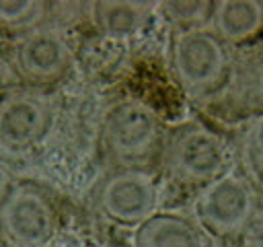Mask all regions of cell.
Segmentation results:
<instances>
[{
  "instance_id": "cell-5",
  "label": "cell",
  "mask_w": 263,
  "mask_h": 247,
  "mask_svg": "<svg viewBox=\"0 0 263 247\" xmlns=\"http://www.w3.org/2000/svg\"><path fill=\"white\" fill-rule=\"evenodd\" d=\"M160 136L156 113L140 101H121L113 105L103 119V142L119 161L146 158Z\"/></svg>"
},
{
  "instance_id": "cell-7",
  "label": "cell",
  "mask_w": 263,
  "mask_h": 247,
  "mask_svg": "<svg viewBox=\"0 0 263 247\" xmlns=\"http://www.w3.org/2000/svg\"><path fill=\"white\" fill-rule=\"evenodd\" d=\"M70 45L64 33L49 25H39L12 45V66L23 80L45 84L53 82L70 68Z\"/></svg>"
},
{
  "instance_id": "cell-3",
  "label": "cell",
  "mask_w": 263,
  "mask_h": 247,
  "mask_svg": "<svg viewBox=\"0 0 263 247\" xmlns=\"http://www.w3.org/2000/svg\"><path fill=\"white\" fill-rule=\"evenodd\" d=\"M0 235L12 247H43L55 235V212L35 185L10 187L0 202Z\"/></svg>"
},
{
  "instance_id": "cell-16",
  "label": "cell",
  "mask_w": 263,
  "mask_h": 247,
  "mask_svg": "<svg viewBox=\"0 0 263 247\" xmlns=\"http://www.w3.org/2000/svg\"><path fill=\"white\" fill-rule=\"evenodd\" d=\"M8 191H10V171H8L6 163L0 158V202L6 198Z\"/></svg>"
},
{
  "instance_id": "cell-9",
  "label": "cell",
  "mask_w": 263,
  "mask_h": 247,
  "mask_svg": "<svg viewBox=\"0 0 263 247\" xmlns=\"http://www.w3.org/2000/svg\"><path fill=\"white\" fill-rule=\"evenodd\" d=\"M132 247H208L203 228L177 212H154L132 235Z\"/></svg>"
},
{
  "instance_id": "cell-2",
  "label": "cell",
  "mask_w": 263,
  "mask_h": 247,
  "mask_svg": "<svg viewBox=\"0 0 263 247\" xmlns=\"http://www.w3.org/2000/svg\"><path fill=\"white\" fill-rule=\"evenodd\" d=\"M224 41L208 27L181 29L173 41V68L179 84L189 95H205L218 89L228 72Z\"/></svg>"
},
{
  "instance_id": "cell-4",
  "label": "cell",
  "mask_w": 263,
  "mask_h": 247,
  "mask_svg": "<svg viewBox=\"0 0 263 247\" xmlns=\"http://www.w3.org/2000/svg\"><path fill=\"white\" fill-rule=\"evenodd\" d=\"M255 210V196L234 171H226L208 183L195 202L197 224L212 235L228 237L247 226Z\"/></svg>"
},
{
  "instance_id": "cell-10",
  "label": "cell",
  "mask_w": 263,
  "mask_h": 247,
  "mask_svg": "<svg viewBox=\"0 0 263 247\" xmlns=\"http://www.w3.org/2000/svg\"><path fill=\"white\" fill-rule=\"evenodd\" d=\"M263 27V2L220 0L212 4L210 29L226 43H242Z\"/></svg>"
},
{
  "instance_id": "cell-8",
  "label": "cell",
  "mask_w": 263,
  "mask_h": 247,
  "mask_svg": "<svg viewBox=\"0 0 263 247\" xmlns=\"http://www.w3.org/2000/svg\"><path fill=\"white\" fill-rule=\"evenodd\" d=\"M49 103L27 91L8 93L0 99V146L6 150H27L35 146L51 128Z\"/></svg>"
},
{
  "instance_id": "cell-17",
  "label": "cell",
  "mask_w": 263,
  "mask_h": 247,
  "mask_svg": "<svg viewBox=\"0 0 263 247\" xmlns=\"http://www.w3.org/2000/svg\"><path fill=\"white\" fill-rule=\"evenodd\" d=\"M2 74H4V62H2V56H0V78H2Z\"/></svg>"
},
{
  "instance_id": "cell-13",
  "label": "cell",
  "mask_w": 263,
  "mask_h": 247,
  "mask_svg": "<svg viewBox=\"0 0 263 247\" xmlns=\"http://www.w3.org/2000/svg\"><path fill=\"white\" fill-rule=\"evenodd\" d=\"M164 14L179 25H185V29L191 27H203L201 23L210 21L212 14V2H191V0H175V2H162L158 4Z\"/></svg>"
},
{
  "instance_id": "cell-1",
  "label": "cell",
  "mask_w": 263,
  "mask_h": 247,
  "mask_svg": "<svg viewBox=\"0 0 263 247\" xmlns=\"http://www.w3.org/2000/svg\"><path fill=\"white\" fill-rule=\"evenodd\" d=\"M164 165L173 179L205 187L228 171V150L212 130L199 123H185L171 134Z\"/></svg>"
},
{
  "instance_id": "cell-11",
  "label": "cell",
  "mask_w": 263,
  "mask_h": 247,
  "mask_svg": "<svg viewBox=\"0 0 263 247\" xmlns=\"http://www.w3.org/2000/svg\"><path fill=\"white\" fill-rule=\"evenodd\" d=\"M158 4L134 0H99L90 6L92 21L101 35L109 39H127L140 33Z\"/></svg>"
},
{
  "instance_id": "cell-12",
  "label": "cell",
  "mask_w": 263,
  "mask_h": 247,
  "mask_svg": "<svg viewBox=\"0 0 263 247\" xmlns=\"http://www.w3.org/2000/svg\"><path fill=\"white\" fill-rule=\"evenodd\" d=\"M45 8L39 0H0V27L27 33L39 27Z\"/></svg>"
},
{
  "instance_id": "cell-15",
  "label": "cell",
  "mask_w": 263,
  "mask_h": 247,
  "mask_svg": "<svg viewBox=\"0 0 263 247\" xmlns=\"http://www.w3.org/2000/svg\"><path fill=\"white\" fill-rule=\"evenodd\" d=\"M249 89H251V97L263 105V49L257 54V58L253 60L251 66V76H249Z\"/></svg>"
},
{
  "instance_id": "cell-6",
  "label": "cell",
  "mask_w": 263,
  "mask_h": 247,
  "mask_svg": "<svg viewBox=\"0 0 263 247\" xmlns=\"http://www.w3.org/2000/svg\"><path fill=\"white\" fill-rule=\"evenodd\" d=\"M97 204L107 218L138 226L156 212L158 185L154 177L142 169H121L103 181Z\"/></svg>"
},
{
  "instance_id": "cell-14",
  "label": "cell",
  "mask_w": 263,
  "mask_h": 247,
  "mask_svg": "<svg viewBox=\"0 0 263 247\" xmlns=\"http://www.w3.org/2000/svg\"><path fill=\"white\" fill-rule=\"evenodd\" d=\"M247 158L255 171L263 173V113L251 123L247 132Z\"/></svg>"
}]
</instances>
